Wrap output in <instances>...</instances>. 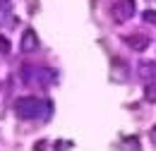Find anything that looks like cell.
I'll return each mask as SVG.
<instances>
[{
	"mask_svg": "<svg viewBox=\"0 0 156 151\" xmlns=\"http://www.w3.org/2000/svg\"><path fill=\"white\" fill-rule=\"evenodd\" d=\"M41 108H43V101L36 98V96H24V98H17V103H15V113L20 115L22 120H34V118H39Z\"/></svg>",
	"mask_w": 156,
	"mask_h": 151,
	"instance_id": "6da1fadb",
	"label": "cell"
},
{
	"mask_svg": "<svg viewBox=\"0 0 156 151\" xmlns=\"http://www.w3.org/2000/svg\"><path fill=\"white\" fill-rule=\"evenodd\" d=\"M111 15H113V19H115L118 24L127 22V19L135 15V0H118L115 5H113V10H111Z\"/></svg>",
	"mask_w": 156,
	"mask_h": 151,
	"instance_id": "7a4b0ae2",
	"label": "cell"
},
{
	"mask_svg": "<svg viewBox=\"0 0 156 151\" xmlns=\"http://www.w3.org/2000/svg\"><path fill=\"white\" fill-rule=\"evenodd\" d=\"M20 48L24 53H34V51L39 48V34H36L34 29H24L22 41H20Z\"/></svg>",
	"mask_w": 156,
	"mask_h": 151,
	"instance_id": "3957f363",
	"label": "cell"
},
{
	"mask_svg": "<svg viewBox=\"0 0 156 151\" xmlns=\"http://www.w3.org/2000/svg\"><path fill=\"white\" fill-rule=\"evenodd\" d=\"M125 43L137 51V53H142V51H147L149 48V43H151V38L147 36V34H130V36H125Z\"/></svg>",
	"mask_w": 156,
	"mask_h": 151,
	"instance_id": "277c9868",
	"label": "cell"
},
{
	"mask_svg": "<svg viewBox=\"0 0 156 151\" xmlns=\"http://www.w3.org/2000/svg\"><path fill=\"white\" fill-rule=\"evenodd\" d=\"M144 98L149 103H156V79H149L147 86H144Z\"/></svg>",
	"mask_w": 156,
	"mask_h": 151,
	"instance_id": "5b68a950",
	"label": "cell"
},
{
	"mask_svg": "<svg viewBox=\"0 0 156 151\" xmlns=\"http://www.w3.org/2000/svg\"><path fill=\"white\" fill-rule=\"evenodd\" d=\"M139 75H142V77L156 75V65H151V62H142V67H139Z\"/></svg>",
	"mask_w": 156,
	"mask_h": 151,
	"instance_id": "8992f818",
	"label": "cell"
},
{
	"mask_svg": "<svg viewBox=\"0 0 156 151\" xmlns=\"http://www.w3.org/2000/svg\"><path fill=\"white\" fill-rule=\"evenodd\" d=\"M10 51H12V46H10L7 36H0V55H7Z\"/></svg>",
	"mask_w": 156,
	"mask_h": 151,
	"instance_id": "52a82bcc",
	"label": "cell"
},
{
	"mask_svg": "<svg viewBox=\"0 0 156 151\" xmlns=\"http://www.w3.org/2000/svg\"><path fill=\"white\" fill-rule=\"evenodd\" d=\"M142 17H144V22H147V24H154V26H156V10H147Z\"/></svg>",
	"mask_w": 156,
	"mask_h": 151,
	"instance_id": "ba28073f",
	"label": "cell"
}]
</instances>
